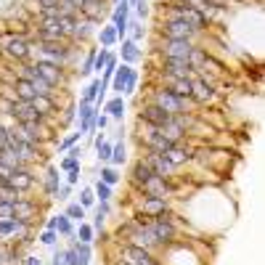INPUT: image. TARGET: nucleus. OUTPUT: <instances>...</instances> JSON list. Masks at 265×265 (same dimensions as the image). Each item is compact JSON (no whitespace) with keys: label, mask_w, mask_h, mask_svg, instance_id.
Wrapping results in <instances>:
<instances>
[{"label":"nucleus","mask_w":265,"mask_h":265,"mask_svg":"<svg viewBox=\"0 0 265 265\" xmlns=\"http://www.w3.org/2000/svg\"><path fill=\"white\" fill-rule=\"evenodd\" d=\"M157 32H159V37H167V40H191V43H194V37L201 35L189 22H175V19H159Z\"/></svg>","instance_id":"nucleus-1"},{"label":"nucleus","mask_w":265,"mask_h":265,"mask_svg":"<svg viewBox=\"0 0 265 265\" xmlns=\"http://www.w3.org/2000/svg\"><path fill=\"white\" fill-rule=\"evenodd\" d=\"M37 53H40L37 61H51V64L64 67L69 61V56H72V48L67 45V40H61V43H37Z\"/></svg>","instance_id":"nucleus-2"},{"label":"nucleus","mask_w":265,"mask_h":265,"mask_svg":"<svg viewBox=\"0 0 265 265\" xmlns=\"http://www.w3.org/2000/svg\"><path fill=\"white\" fill-rule=\"evenodd\" d=\"M162 80H194L196 72L186 58H162Z\"/></svg>","instance_id":"nucleus-3"},{"label":"nucleus","mask_w":265,"mask_h":265,"mask_svg":"<svg viewBox=\"0 0 265 265\" xmlns=\"http://www.w3.org/2000/svg\"><path fill=\"white\" fill-rule=\"evenodd\" d=\"M151 233H154V239H157V244H173L175 236H178V231H175V215H159V217H154L151 220Z\"/></svg>","instance_id":"nucleus-4"},{"label":"nucleus","mask_w":265,"mask_h":265,"mask_svg":"<svg viewBox=\"0 0 265 265\" xmlns=\"http://www.w3.org/2000/svg\"><path fill=\"white\" fill-rule=\"evenodd\" d=\"M6 114H11L16 122H45V117L35 109L32 101H22V98H13L6 104Z\"/></svg>","instance_id":"nucleus-5"},{"label":"nucleus","mask_w":265,"mask_h":265,"mask_svg":"<svg viewBox=\"0 0 265 265\" xmlns=\"http://www.w3.org/2000/svg\"><path fill=\"white\" fill-rule=\"evenodd\" d=\"M157 51L162 53V58H186L189 61L194 43L191 40H167V37H157Z\"/></svg>","instance_id":"nucleus-6"},{"label":"nucleus","mask_w":265,"mask_h":265,"mask_svg":"<svg viewBox=\"0 0 265 265\" xmlns=\"http://www.w3.org/2000/svg\"><path fill=\"white\" fill-rule=\"evenodd\" d=\"M149 104H154V106H159V109H165V112H170V114H178V112H186V101L183 98H178L175 93H170L167 88H157L151 93V101Z\"/></svg>","instance_id":"nucleus-7"},{"label":"nucleus","mask_w":265,"mask_h":265,"mask_svg":"<svg viewBox=\"0 0 265 265\" xmlns=\"http://www.w3.org/2000/svg\"><path fill=\"white\" fill-rule=\"evenodd\" d=\"M3 51L16 61H27L29 53H32V45H29V40L22 37V35H11V37L3 40Z\"/></svg>","instance_id":"nucleus-8"},{"label":"nucleus","mask_w":265,"mask_h":265,"mask_svg":"<svg viewBox=\"0 0 265 265\" xmlns=\"http://www.w3.org/2000/svg\"><path fill=\"white\" fill-rule=\"evenodd\" d=\"M119 260H125L128 265H157V260L151 257L149 249H141L135 244H125L119 252Z\"/></svg>","instance_id":"nucleus-9"},{"label":"nucleus","mask_w":265,"mask_h":265,"mask_svg":"<svg viewBox=\"0 0 265 265\" xmlns=\"http://www.w3.org/2000/svg\"><path fill=\"white\" fill-rule=\"evenodd\" d=\"M170 112H165V109L154 106V104H144L141 112H138V122H146V125H154V128H162V125L170 122Z\"/></svg>","instance_id":"nucleus-10"},{"label":"nucleus","mask_w":265,"mask_h":265,"mask_svg":"<svg viewBox=\"0 0 265 265\" xmlns=\"http://www.w3.org/2000/svg\"><path fill=\"white\" fill-rule=\"evenodd\" d=\"M144 196H173L175 186L170 183V178H159V175H151L144 186H141Z\"/></svg>","instance_id":"nucleus-11"},{"label":"nucleus","mask_w":265,"mask_h":265,"mask_svg":"<svg viewBox=\"0 0 265 265\" xmlns=\"http://www.w3.org/2000/svg\"><path fill=\"white\" fill-rule=\"evenodd\" d=\"M32 67H35V72H37L51 88L64 85V69H61L58 64H51V61H37V64H32Z\"/></svg>","instance_id":"nucleus-12"},{"label":"nucleus","mask_w":265,"mask_h":265,"mask_svg":"<svg viewBox=\"0 0 265 265\" xmlns=\"http://www.w3.org/2000/svg\"><path fill=\"white\" fill-rule=\"evenodd\" d=\"M165 159L173 165V167H180V165H186V162H194V146H186V141L173 144V146L165 151Z\"/></svg>","instance_id":"nucleus-13"},{"label":"nucleus","mask_w":265,"mask_h":265,"mask_svg":"<svg viewBox=\"0 0 265 265\" xmlns=\"http://www.w3.org/2000/svg\"><path fill=\"white\" fill-rule=\"evenodd\" d=\"M215 98H217L215 85L205 83L201 77H194V80H191V101H194V104H210V101H215Z\"/></svg>","instance_id":"nucleus-14"},{"label":"nucleus","mask_w":265,"mask_h":265,"mask_svg":"<svg viewBox=\"0 0 265 265\" xmlns=\"http://www.w3.org/2000/svg\"><path fill=\"white\" fill-rule=\"evenodd\" d=\"M146 165L151 167V173L154 175H159V178H173V173H175V167L170 165L167 159H165V154H157V151H146Z\"/></svg>","instance_id":"nucleus-15"},{"label":"nucleus","mask_w":265,"mask_h":265,"mask_svg":"<svg viewBox=\"0 0 265 265\" xmlns=\"http://www.w3.org/2000/svg\"><path fill=\"white\" fill-rule=\"evenodd\" d=\"M11 217H13V220H19V223H29V226H32V220L37 217V205L22 196L16 205H13V215Z\"/></svg>","instance_id":"nucleus-16"},{"label":"nucleus","mask_w":265,"mask_h":265,"mask_svg":"<svg viewBox=\"0 0 265 265\" xmlns=\"http://www.w3.org/2000/svg\"><path fill=\"white\" fill-rule=\"evenodd\" d=\"M167 207H170V205H167V196H144V201H141V212L149 215V217L165 215Z\"/></svg>","instance_id":"nucleus-17"},{"label":"nucleus","mask_w":265,"mask_h":265,"mask_svg":"<svg viewBox=\"0 0 265 265\" xmlns=\"http://www.w3.org/2000/svg\"><path fill=\"white\" fill-rule=\"evenodd\" d=\"M128 13H130V3L128 0H122V3H117L114 13H112V19H114V29H117V37H122L125 32H128Z\"/></svg>","instance_id":"nucleus-18"},{"label":"nucleus","mask_w":265,"mask_h":265,"mask_svg":"<svg viewBox=\"0 0 265 265\" xmlns=\"http://www.w3.org/2000/svg\"><path fill=\"white\" fill-rule=\"evenodd\" d=\"M8 186H13V189H16V191H29V189H32V186H35V175H32V170H16V173H13L11 175V180H8Z\"/></svg>","instance_id":"nucleus-19"},{"label":"nucleus","mask_w":265,"mask_h":265,"mask_svg":"<svg viewBox=\"0 0 265 265\" xmlns=\"http://www.w3.org/2000/svg\"><path fill=\"white\" fill-rule=\"evenodd\" d=\"M154 173H151V167L146 165V159L141 157V159H135L133 162V170H130V180H133V186H135V189H141V186L151 178Z\"/></svg>","instance_id":"nucleus-20"},{"label":"nucleus","mask_w":265,"mask_h":265,"mask_svg":"<svg viewBox=\"0 0 265 265\" xmlns=\"http://www.w3.org/2000/svg\"><path fill=\"white\" fill-rule=\"evenodd\" d=\"M96 117H98V114H96V106L80 101V133L93 130V122H96Z\"/></svg>","instance_id":"nucleus-21"},{"label":"nucleus","mask_w":265,"mask_h":265,"mask_svg":"<svg viewBox=\"0 0 265 265\" xmlns=\"http://www.w3.org/2000/svg\"><path fill=\"white\" fill-rule=\"evenodd\" d=\"M165 88L170 93H175L178 98L191 101V80H165Z\"/></svg>","instance_id":"nucleus-22"},{"label":"nucleus","mask_w":265,"mask_h":265,"mask_svg":"<svg viewBox=\"0 0 265 265\" xmlns=\"http://www.w3.org/2000/svg\"><path fill=\"white\" fill-rule=\"evenodd\" d=\"M96 24L98 22H93V19H80L77 22V27H74V35H72V40H90V35L96 32Z\"/></svg>","instance_id":"nucleus-23"},{"label":"nucleus","mask_w":265,"mask_h":265,"mask_svg":"<svg viewBox=\"0 0 265 265\" xmlns=\"http://www.w3.org/2000/svg\"><path fill=\"white\" fill-rule=\"evenodd\" d=\"M13 90H16V98H22V101H35V98H37L35 85L29 83V80H22V77L13 83Z\"/></svg>","instance_id":"nucleus-24"},{"label":"nucleus","mask_w":265,"mask_h":265,"mask_svg":"<svg viewBox=\"0 0 265 265\" xmlns=\"http://www.w3.org/2000/svg\"><path fill=\"white\" fill-rule=\"evenodd\" d=\"M130 74H133V69L125 64V67H119V69H114V74H112V80H114V90H125V85H128V80H130Z\"/></svg>","instance_id":"nucleus-25"},{"label":"nucleus","mask_w":265,"mask_h":265,"mask_svg":"<svg viewBox=\"0 0 265 265\" xmlns=\"http://www.w3.org/2000/svg\"><path fill=\"white\" fill-rule=\"evenodd\" d=\"M98 96H104V83H101V80H93V83L85 88V93H83V101H85V104H93Z\"/></svg>","instance_id":"nucleus-26"},{"label":"nucleus","mask_w":265,"mask_h":265,"mask_svg":"<svg viewBox=\"0 0 265 265\" xmlns=\"http://www.w3.org/2000/svg\"><path fill=\"white\" fill-rule=\"evenodd\" d=\"M122 58L128 61V64H133V61L141 58V51H138V43L125 40V43H122Z\"/></svg>","instance_id":"nucleus-27"},{"label":"nucleus","mask_w":265,"mask_h":265,"mask_svg":"<svg viewBox=\"0 0 265 265\" xmlns=\"http://www.w3.org/2000/svg\"><path fill=\"white\" fill-rule=\"evenodd\" d=\"M19 199H22V191H16V189L8 186V183L0 186V201H6V205H16Z\"/></svg>","instance_id":"nucleus-28"},{"label":"nucleus","mask_w":265,"mask_h":265,"mask_svg":"<svg viewBox=\"0 0 265 265\" xmlns=\"http://www.w3.org/2000/svg\"><path fill=\"white\" fill-rule=\"evenodd\" d=\"M56 233H64V236H74L72 220H69L67 215H56Z\"/></svg>","instance_id":"nucleus-29"},{"label":"nucleus","mask_w":265,"mask_h":265,"mask_svg":"<svg viewBox=\"0 0 265 265\" xmlns=\"http://www.w3.org/2000/svg\"><path fill=\"white\" fill-rule=\"evenodd\" d=\"M112 146H114V144L104 141V138H96V149H98V159H101V162L112 159Z\"/></svg>","instance_id":"nucleus-30"},{"label":"nucleus","mask_w":265,"mask_h":265,"mask_svg":"<svg viewBox=\"0 0 265 265\" xmlns=\"http://www.w3.org/2000/svg\"><path fill=\"white\" fill-rule=\"evenodd\" d=\"M106 112L112 114L114 119H122V114H125V101H122V98H112V101L106 104Z\"/></svg>","instance_id":"nucleus-31"},{"label":"nucleus","mask_w":265,"mask_h":265,"mask_svg":"<svg viewBox=\"0 0 265 265\" xmlns=\"http://www.w3.org/2000/svg\"><path fill=\"white\" fill-rule=\"evenodd\" d=\"M125 159H128V151H125V144H122V141H117V144L112 146V159H109V162H112V165H122Z\"/></svg>","instance_id":"nucleus-32"},{"label":"nucleus","mask_w":265,"mask_h":265,"mask_svg":"<svg viewBox=\"0 0 265 265\" xmlns=\"http://www.w3.org/2000/svg\"><path fill=\"white\" fill-rule=\"evenodd\" d=\"M114 43H117V29L114 27H104L101 29V45L109 48V45H114Z\"/></svg>","instance_id":"nucleus-33"},{"label":"nucleus","mask_w":265,"mask_h":265,"mask_svg":"<svg viewBox=\"0 0 265 265\" xmlns=\"http://www.w3.org/2000/svg\"><path fill=\"white\" fill-rule=\"evenodd\" d=\"M117 180H119V175H117V170H114V167H104V170H101V183L114 186Z\"/></svg>","instance_id":"nucleus-34"},{"label":"nucleus","mask_w":265,"mask_h":265,"mask_svg":"<svg viewBox=\"0 0 265 265\" xmlns=\"http://www.w3.org/2000/svg\"><path fill=\"white\" fill-rule=\"evenodd\" d=\"M13 217H0V239L3 236H13Z\"/></svg>","instance_id":"nucleus-35"},{"label":"nucleus","mask_w":265,"mask_h":265,"mask_svg":"<svg viewBox=\"0 0 265 265\" xmlns=\"http://www.w3.org/2000/svg\"><path fill=\"white\" fill-rule=\"evenodd\" d=\"M93 194H96L101 201H109V199H112V186H106V183H96V191H93Z\"/></svg>","instance_id":"nucleus-36"},{"label":"nucleus","mask_w":265,"mask_h":265,"mask_svg":"<svg viewBox=\"0 0 265 265\" xmlns=\"http://www.w3.org/2000/svg\"><path fill=\"white\" fill-rule=\"evenodd\" d=\"M67 217H69V220H83V217H85V207L69 205V207H67Z\"/></svg>","instance_id":"nucleus-37"},{"label":"nucleus","mask_w":265,"mask_h":265,"mask_svg":"<svg viewBox=\"0 0 265 265\" xmlns=\"http://www.w3.org/2000/svg\"><path fill=\"white\" fill-rule=\"evenodd\" d=\"M77 241L90 244V241H93V226H80V233H77Z\"/></svg>","instance_id":"nucleus-38"},{"label":"nucleus","mask_w":265,"mask_h":265,"mask_svg":"<svg viewBox=\"0 0 265 265\" xmlns=\"http://www.w3.org/2000/svg\"><path fill=\"white\" fill-rule=\"evenodd\" d=\"M64 173H69V170H80V159L77 157H67V159H61V165H58Z\"/></svg>","instance_id":"nucleus-39"},{"label":"nucleus","mask_w":265,"mask_h":265,"mask_svg":"<svg viewBox=\"0 0 265 265\" xmlns=\"http://www.w3.org/2000/svg\"><path fill=\"white\" fill-rule=\"evenodd\" d=\"M93 199H96V194H93L90 189H85V191L80 194V207H90V205H93Z\"/></svg>","instance_id":"nucleus-40"},{"label":"nucleus","mask_w":265,"mask_h":265,"mask_svg":"<svg viewBox=\"0 0 265 265\" xmlns=\"http://www.w3.org/2000/svg\"><path fill=\"white\" fill-rule=\"evenodd\" d=\"M56 239H58V236H56V231H51V228L40 236V241H43L45 247H53V244H56Z\"/></svg>","instance_id":"nucleus-41"},{"label":"nucleus","mask_w":265,"mask_h":265,"mask_svg":"<svg viewBox=\"0 0 265 265\" xmlns=\"http://www.w3.org/2000/svg\"><path fill=\"white\" fill-rule=\"evenodd\" d=\"M69 194H72V186H69V183H67V186H58L56 199H58V201H67V199H69Z\"/></svg>","instance_id":"nucleus-42"},{"label":"nucleus","mask_w":265,"mask_h":265,"mask_svg":"<svg viewBox=\"0 0 265 265\" xmlns=\"http://www.w3.org/2000/svg\"><path fill=\"white\" fill-rule=\"evenodd\" d=\"M106 58H109V51H101V53H96V64H93V69H104L106 67Z\"/></svg>","instance_id":"nucleus-43"},{"label":"nucleus","mask_w":265,"mask_h":265,"mask_svg":"<svg viewBox=\"0 0 265 265\" xmlns=\"http://www.w3.org/2000/svg\"><path fill=\"white\" fill-rule=\"evenodd\" d=\"M74 112H77L74 106H67V109H64V114H61V125H64V128H67V125L74 119Z\"/></svg>","instance_id":"nucleus-44"},{"label":"nucleus","mask_w":265,"mask_h":265,"mask_svg":"<svg viewBox=\"0 0 265 265\" xmlns=\"http://www.w3.org/2000/svg\"><path fill=\"white\" fill-rule=\"evenodd\" d=\"M77 138H80V133H74V135L64 138V141H61V146H58V151H64V149H72V146L77 144Z\"/></svg>","instance_id":"nucleus-45"},{"label":"nucleus","mask_w":265,"mask_h":265,"mask_svg":"<svg viewBox=\"0 0 265 265\" xmlns=\"http://www.w3.org/2000/svg\"><path fill=\"white\" fill-rule=\"evenodd\" d=\"M128 27H133V43H138V40L146 35V29H144L141 24H128Z\"/></svg>","instance_id":"nucleus-46"},{"label":"nucleus","mask_w":265,"mask_h":265,"mask_svg":"<svg viewBox=\"0 0 265 265\" xmlns=\"http://www.w3.org/2000/svg\"><path fill=\"white\" fill-rule=\"evenodd\" d=\"M135 13H138L141 19H146V16H149V6L144 3V0H138V3H135Z\"/></svg>","instance_id":"nucleus-47"},{"label":"nucleus","mask_w":265,"mask_h":265,"mask_svg":"<svg viewBox=\"0 0 265 265\" xmlns=\"http://www.w3.org/2000/svg\"><path fill=\"white\" fill-rule=\"evenodd\" d=\"M135 85H138V74L133 72V74H130V80H128V85H125V90H122V93H135Z\"/></svg>","instance_id":"nucleus-48"},{"label":"nucleus","mask_w":265,"mask_h":265,"mask_svg":"<svg viewBox=\"0 0 265 265\" xmlns=\"http://www.w3.org/2000/svg\"><path fill=\"white\" fill-rule=\"evenodd\" d=\"M8 146V128L6 125H0V151H3Z\"/></svg>","instance_id":"nucleus-49"},{"label":"nucleus","mask_w":265,"mask_h":265,"mask_svg":"<svg viewBox=\"0 0 265 265\" xmlns=\"http://www.w3.org/2000/svg\"><path fill=\"white\" fill-rule=\"evenodd\" d=\"M64 260H67V265H80V262H77V252H74V247L64 252Z\"/></svg>","instance_id":"nucleus-50"},{"label":"nucleus","mask_w":265,"mask_h":265,"mask_svg":"<svg viewBox=\"0 0 265 265\" xmlns=\"http://www.w3.org/2000/svg\"><path fill=\"white\" fill-rule=\"evenodd\" d=\"M13 215V205H6V201H0V217H11Z\"/></svg>","instance_id":"nucleus-51"},{"label":"nucleus","mask_w":265,"mask_h":265,"mask_svg":"<svg viewBox=\"0 0 265 265\" xmlns=\"http://www.w3.org/2000/svg\"><path fill=\"white\" fill-rule=\"evenodd\" d=\"M58 3H61V0H37L40 11H43V8H58Z\"/></svg>","instance_id":"nucleus-52"},{"label":"nucleus","mask_w":265,"mask_h":265,"mask_svg":"<svg viewBox=\"0 0 265 265\" xmlns=\"http://www.w3.org/2000/svg\"><path fill=\"white\" fill-rule=\"evenodd\" d=\"M106 125H109V117H104V114H98V117H96V122H93V128H98V130H104V128H106Z\"/></svg>","instance_id":"nucleus-53"},{"label":"nucleus","mask_w":265,"mask_h":265,"mask_svg":"<svg viewBox=\"0 0 265 265\" xmlns=\"http://www.w3.org/2000/svg\"><path fill=\"white\" fill-rule=\"evenodd\" d=\"M67 180H69V186H74L77 180H80V170H69V173H67Z\"/></svg>","instance_id":"nucleus-54"},{"label":"nucleus","mask_w":265,"mask_h":265,"mask_svg":"<svg viewBox=\"0 0 265 265\" xmlns=\"http://www.w3.org/2000/svg\"><path fill=\"white\" fill-rule=\"evenodd\" d=\"M53 265H67L64 252H61V249H56V252H53Z\"/></svg>","instance_id":"nucleus-55"},{"label":"nucleus","mask_w":265,"mask_h":265,"mask_svg":"<svg viewBox=\"0 0 265 265\" xmlns=\"http://www.w3.org/2000/svg\"><path fill=\"white\" fill-rule=\"evenodd\" d=\"M24 265H43V262H40V257L29 255V257H24Z\"/></svg>","instance_id":"nucleus-56"},{"label":"nucleus","mask_w":265,"mask_h":265,"mask_svg":"<svg viewBox=\"0 0 265 265\" xmlns=\"http://www.w3.org/2000/svg\"><path fill=\"white\" fill-rule=\"evenodd\" d=\"M69 157H77V159H80V157H83V149H80V146H72V151H69Z\"/></svg>","instance_id":"nucleus-57"},{"label":"nucleus","mask_w":265,"mask_h":265,"mask_svg":"<svg viewBox=\"0 0 265 265\" xmlns=\"http://www.w3.org/2000/svg\"><path fill=\"white\" fill-rule=\"evenodd\" d=\"M114 3H122V0H114Z\"/></svg>","instance_id":"nucleus-58"}]
</instances>
